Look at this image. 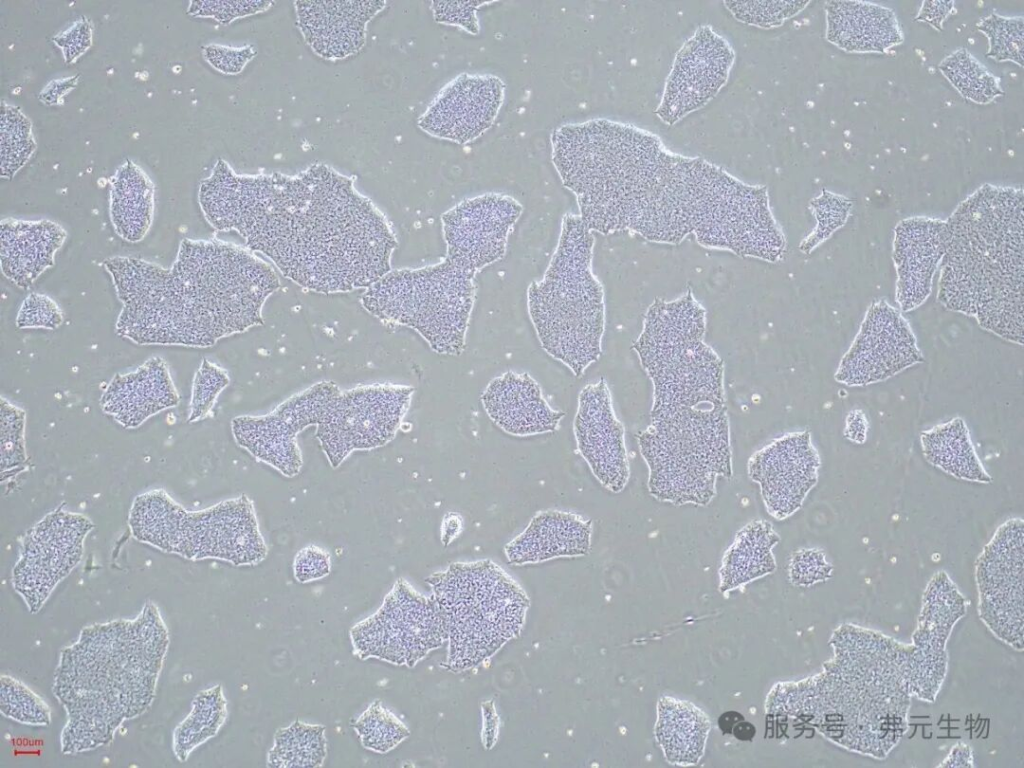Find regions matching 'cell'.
Here are the masks:
<instances>
[{
  "instance_id": "19",
  "label": "cell",
  "mask_w": 1024,
  "mask_h": 768,
  "mask_svg": "<svg viewBox=\"0 0 1024 768\" xmlns=\"http://www.w3.org/2000/svg\"><path fill=\"white\" fill-rule=\"evenodd\" d=\"M573 431L577 449L595 478L606 489L621 492L629 480L624 427L604 378L580 391Z\"/></svg>"
},
{
  "instance_id": "30",
  "label": "cell",
  "mask_w": 1024,
  "mask_h": 768,
  "mask_svg": "<svg viewBox=\"0 0 1024 768\" xmlns=\"http://www.w3.org/2000/svg\"><path fill=\"white\" fill-rule=\"evenodd\" d=\"M326 754L325 727L296 720L275 733L267 766L319 767Z\"/></svg>"
},
{
  "instance_id": "33",
  "label": "cell",
  "mask_w": 1024,
  "mask_h": 768,
  "mask_svg": "<svg viewBox=\"0 0 1024 768\" xmlns=\"http://www.w3.org/2000/svg\"><path fill=\"white\" fill-rule=\"evenodd\" d=\"M1 480H11L28 466L25 411L1 398Z\"/></svg>"
},
{
  "instance_id": "44",
  "label": "cell",
  "mask_w": 1024,
  "mask_h": 768,
  "mask_svg": "<svg viewBox=\"0 0 1024 768\" xmlns=\"http://www.w3.org/2000/svg\"><path fill=\"white\" fill-rule=\"evenodd\" d=\"M856 424L857 425H855V422L852 416L850 415L849 418H847L845 434L846 437L851 441L862 443L865 441L867 430V423L865 421V417H863L862 415H857Z\"/></svg>"
},
{
  "instance_id": "17",
  "label": "cell",
  "mask_w": 1024,
  "mask_h": 768,
  "mask_svg": "<svg viewBox=\"0 0 1024 768\" xmlns=\"http://www.w3.org/2000/svg\"><path fill=\"white\" fill-rule=\"evenodd\" d=\"M730 44L709 26L699 27L675 57L656 111L674 124L706 105L726 83L733 65Z\"/></svg>"
},
{
  "instance_id": "40",
  "label": "cell",
  "mask_w": 1024,
  "mask_h": 768,
  "mask_svg": "<svg viewBox=\"0 0 1024 768\" xmlns=\"http://www.w3.org/2000/svg\"><path fill=\"white\" fill-rule=\"evenodd\" d=\"M63 321V312L57 302L45 294L34 292L23 300L15 323L19 329L54 330L60 327Z\"/></svg>"
},
{
  "instance_id": "1",
  "label": "cell",
  "mask_w": 1024,
  "mask_h": 768,
  "mask_svg": "<svg viewBox=\"0 0 1024 768\" xmlns=\"http://www.w3.org/2000/svg\"><path fill=\"white\" fill-rule=\"evenodd\" d=\"M552 162L590 231H629L678 244L777 262L786 239L766 187L748 185L701 158L668 151L653 134L607 119L566 124L551 136Z\"/></svg>"
},
{
  "instance_id": "3",
  "label": "cell",
  "mask_w": 1024,
  "mask_h": 768,
  "mask_svg": "<svg viewBox=\"0 0 1024 768\" xmlns=\"http://www.w3.org/2000/svg\"><path fill=\"white\" fill-rule=\"evenodd\" d=\"M103 265L122 303L116 333L138 345L212 346L262 324L280 286L265 261L219 240L183 239L169 268L129 256Z\"/></svg>"
},
{
  "instance_id": "23",
  "label": "cell",
  "mask_w": 1024,
  "mask_h": 768,
  "mask_svg": "<svg viewBox=\"0 0 1024 768\" xmlns=\"http://www.w3.org/2000/svg\"><path fill=\"white\" fill-rule=\"evenodd\" d=\"M180 401L167 363L155 356L134 371L117 373L103 391L102 410L121 426L133 429Z\"/></svg>"
},
{
  "instance_id": "9",
  "label": "cell",
  "mask_w": 1024,
  "mask_h": 768,
  "mask_svg": "<svg viewBox=\"0 0 1024 768\" xmlns=\"http://www.w3.org/2000/svg\"><path fill=\"white\" fill-rule=\"evenodd\" d=\"M476 274L445 256L434 265L389 271L366 288L361 302L381 321L418 332L437 354L458 356L466 346Z\"/></svg>"
},
{
  "instance_id": "28",
  "label": "cell",
  "mask_w": 1024,
  "mask_h": 768,
  "mask_svg": "<svg viewBox=\"0 0 1024 768\" xmlns=\"http://www.w3.org/2000/svg\"><path fill=\"white\" fill-rule=\"evenodd\" d=\"M154 210V189L147 176L128 164L111 184L110 217L115 232L131 243L141 241L150 229Z\"/></svg>"
},
{
  "instance_id": "7",
  "label": "cell",
  "mask_w": 1024,
  "mask_h": 768,
  "mask_svg": "<svg viewBox=\"0 0 1024 768\" xmlns=\"http://www.w3.org/2000/svg\"><path fill=\"white\" fill-rule=\"evenodd\" d=\"M426 582L445 628L450 670L478 666L519 635L529 599L491 560L453 563Z\"/></svg>"
},
{
  "instance_id": "16",
  "label": "cell",
  "mask_w": 1024,
  "mask_h": 768,
  "mask_svg": "<svg viewBox=\"0 0 1024 768\" xmlns=\"http://www.w3.org/2000/svg\"><path fill=\"white\" fill-rule=\"evenodd\" d=\"M923 360L910 326L884 301L868 310L835 379L849 386L883 381Z\"/></svg>"
},
{
  "instance_id": "25",
  "label": "cell",
  "mask_w": 1024,
  "mask_h": 768,
  "mask_svg": "<svg viewBox=\"0 0 1024 768\" xmlns=\"http://www.w3.org/2000/svg\"><path fill=\"white\" fill-rule=\"evenodd\" d=\"M66 237L65 229L50 220H2L0 266L3 275L19 288L28 289L54 265L55 255Z\"/></svg>"
},
{
  "instance_id": "8",
  "label": "cell",
  "mask_w": 1024,
  "mask_h": 768,
  "mask_svg": "<svg viewBox=\"0 0 1024 768\" xmlns=\"http://www.w3.org/2000/svg\"><path fill=\"white\" fill-rule=\"evenodd\" d=\"M128 526L138 541L189 560L251 566L268 554L253 501L245 494L188 511L163 489L150 490L133 500Z\"/></svg>"
},
{
  "instance_id": "24",
  "label": "cell",
  "mask_w": 1024,
  "mask_h": 768,
  "mask_svg": "<svg viewBox=\"0 0 1024 768\" xmlns=\"http://www.w3.org/2000/svg\"><path fill=\"white\" fill-rule=\"evenodd\" d=\"M592 521L581 515L549 509L532 517L525 530L505 546L512 565H524L559 557L589 553Z\"/></svg>"
},
{
  "instance_id": "32",
  "label": "cell",
  "mask_w": 1024,
  "mask_h": 768,
  "mask_svg": "<svg viewBox=\"0 0 1024 768\" xmlns=\"http://www.w3.org/2000/svg\"><path fill=\"white\" fill-rule=\"evenodd\" d=\"M353 728L362 746L375 753H387L405 740L406 725L380 700H375L356 719Z\"/></svg>"
},
{
  "instance_id": "21",
  "label": "cell",
  "mask_w": 1024,
  "mask_h": 768,
  "mask_svg": "<svg viewBox=\"0 0 1024 768\" xmlns=\"http://www.w3.org/2000/svg\"><path fill=\"white\" fill-rule=\"evenodd\" d=\"M945 221L909 218L895 229L893 259L898 275L896 299L903 311L921 305L931 292L944 254Z\"/></svg>"
},
{
  "instance_id": "18",
  "label": "cell",
  "mask_w": 1024,
  "mask_h": 768,
  "mask_svg": "<svg viewBox=\"0 0 1024 768\" xmlns=\"http://www.w3.org/2000/svg\"><path fill=\"white\" fill-rule=\"evenodd\" d=\"M821 465L808 431L774 439L748 461V475L760 485L767 512L784 520L801 508L817 484Z\"/></svg>"
},
{
  "instance_id": "15",
  "label": "cell",
  "mask_w": 1024,
  "mask_h": 768,
  "mask_svg": "<svg viewBox=\"0 0 1024 768\" xmlns=\"http://www.w3.org/2000/svg\"><path fill=\"white\" fill-rule=\"evenodd\" d=\"M521 213L519 202L499 193L461 201L441 216L446 257L475 273L499 261Z\"/></svg>"
},
{
  "instance_id": "11",
  "label": "cell",
  "mask_w": 1024,
  "mask_h": 768,
  "mask_svg": "<svg viewBox=\"0 0 1024 768\" xmlns=\"http://www.w3.org/2000/svg\"><path fill=\"white\" fill-rule=\"evenodd\" d=\"M354 654L394 665L415 666L446 641L445 628L432 596L398 579L380 608L350 629Z\"/></svg>"
},
{
  "instance_id": "6",
  "label": "cell",
  "mask_w": 1024,
  "mask_h": 768,
  "mask_svg": "<svg viewBox=\"0 0 1024 768\" xmlns=\"http://www.w3.org/2000/svg\"><path fill=\"white\" fill-rule=\"evenodd\" d=\"M704 334L705 310L690 289L649 306L633 348L653 384L651 418L726 408L723 361Z\"/></svg>"
},
{
  "instance_id": "14",
  "label": "cell",
  "mask_w": 1024,
  "mask_h": 768,
  "mask_svg": "<svg viewBox=\"0 0 1024 768\" xmlns=\"http://www.w3.org/2000/svg\"><path fill=\"white\" fill-rule=\"evenodd\" d=\"M93 526L85 515L59 507L25 533L13 569V584L32 609H38L78 564Z\"/></svg>"
},
{
  "instance_id": "2",
  "label": "cell",
  "mask_w": 1024,
  "mask_h": 768,
  "mask_svg": "<svg viewBox=\"0 0 1024 768\" xmlns=\"http://www.w3.org/2000/svg\"><path fill=\"white\" fill-rule=\"evenodd\" d=\"M199 204L216 230L236 231L307 290L368 288L391 271L390 225L339 175L248 178L215 169L200 185Z\"/></svg>"
},
{
  "instance_id": "38",
  "label": "cell",
  "mask_w": 1024,
  "mask_h": 768,
  "mask_svg": "<svg viewBox=\"0 0 1024 768\" xmlns=\"http://www.w3.org/2000/svg\"><path fill=\"white\" fill-rule=\"evenodd\" d=\"M739 21L760 27L781 25L802 10L808 2L729 1L724 2Z\"/></svg>"
},
{
  "instance_id": "31",
  "label": "cell",
  "mask_w": 1024,
  "mask_h": 768,
  "mask_svg": "<svg viewBox=\"0 0 1024 768\" xmlns=\"http://www.w3.org/2000/svg\"><path fill=\"white\" fill-rule=\"evenodd\" d=\"M939 68L963 97L975 103L987 104L1002 94L998 80L965 49L946 57Z\"/></svg>"
},
{
  "instance_id": "41",
  "label": "cell",
  "mask_w": 1024,
  "mask_h": 768,
  "mask_svg": "<svg viewBox=\"0 0 1024 768\" xmlns=\"http://www.w3.org/2000/svg\"><path fill=\"white\" fill-rule=\"evenodd\" d=\"M330 571V554L315 545H309L299 550L293 561V574L300 583L321 579L326 577Z\"/></svg>"
},
{
  "instance_id": "22",
  "label": "cell",
  "mask_w": 1024,
  "mask_h": 768,
  "mask_svg": "<svg viewBox=\"0 0 1024 768\" xmlns=\"http://www.w3.org/2000/svg\"><path fill=\"white\" fill-rule=\"evenodd\" d=\"M480 401L493 423L514 436L554 432L565 415L550 407L539 384L526 372L508 371L494 378Z\"/></svg>"
},
{
  "instance_id": "35",
  "label": "cell",
  "mask_w": 1024,
  "mask_h": 768,
  "mask_svg": "<svg viewBox=\"0 0 1024 768\" xmlns=\"http://www.w3.org/2000/svg\"><path fill=\"white\" fill-rule=\"evenodd\" d=\"M2 165H8L2 170L4 177H12L15 171L26 161L33 151L34 143L31 136L30 123L17 109L3 108L2 113Z\"/></svg>"
},
{
  "instance_id": "29",
  "label": "cell",
  "mask_w": 1024,
  "mask_h": 768,
  "mask_svg": "<svg viewBox=\"0 0 1024 768\" xmlns=\"http://www.w3.org/2000/svg\"><path fill=\"white\" fill-rule=\"evenodd\" d=\"M778 541V534L767 521L753 520L745 525L723 558L722 585L734 587L772 572L775 561L771 550Z\"/></svg>"
},
{
  "instance_id": "39",
  "label": "cell",
  "mask_w": 1024,
  "mask_h": 768,
  "mask_svg": "<svg viewBox=\"0 0 1024 768\" xmlns=\"http://www.w3.org/2000/svg\"><path fill=\"white\" fill-rule=\"evenodd\" d=\"M811 207L817 219V227L800 245V249L805 253H809L845 222L851 202L823 190L822 194L811 202Z\"/></svg>"
},
{
  "instance_id": "27",
  "label": "cell",
  "mask_w": 1024,
  "mask_h": 768,
  "mask_svg": "<svg viewBox=\"0 0 1024 768\" xmlns=\"http://www.w3.org/2000/svg\"><path fill=\"white\" fill-rule=\"evenodd\" d=\"M920 443L927 462L943 472L960 480L992 482V477L978 458L962 418L956 417L923 431Z\"/></svg>"
},
{
  "instance_id": "13",
  "label": "cell",
  "mask_w": 1024,
  "mask_h": 768,
  "mask_svg": "<svg viewBox=\"0 0 1024 768\" xmlns=\"http://www.w3.org/2000/svg\"><path fill=\"white\" fill-rule=\"evenodd\" d=\"M339 386L321 381L299 392L266 415H242L232 419L235 442L258 461L292 478L303 466L297 435L316 426L327 403Z\"/></svg>"
},
{
  "instance_id": "34",
  "label": "cell",
  "mask_w": 1024,
  "mask_h": 768,
  "mask_svg": "<svg viewBox=\"0 0 1024 768\" xmlns=\"http://www.w3.org/2000/svg\"><path fill=\"white\" fill-rule=\"evenodd\" d=\"M1023 18L991 14L978 24L989 40L987 56L1023 65Z\"/></svg>"
},
{
  "instance_id": "36",
  "label": "cell",
  "mask_w": 1024,
  "mask_h": 768,
  "mask_svg": "<svg viewBox=\"0 0 1024 768\" xmlns=\"http://www.w3.org/2000/svg\"><path fill=\"white\" fill-rule=\"evenodd\" d=\"M226 715V701L220 686L202 692L188 721L183 723V727L188 728V731L192 730L194 734L191 747L215 735L224 723Z\"/></svg>"
},
{
  "instance_id": "4",
  "label": "cell",
  "mask_w": 1024,
  "mask_h": 768,
  "mask_svg": "<svg viewBox=\"0 0 1024 768\" xmlns=\"http://www.w3.org/2000/svg\"><path fill=\"white\" fill-rule=\"evenodd\" d=\"M1023 191L985 185L945 221L938 300L1023 344Z\"/></svg>"
},
{
  "instance_id": "37",
  "label": "cell",
  "mask_w": 1024,
  "mask_h": 768,
  "mask_svg": "<svg viewBox=\"0 0 1024 768\" xmlns=\"http://www.w3.org/2000/svg\"><path fill=\"white\" fill-rule=\"evenodd\" d=\"M229 384L226 370L203 359L192 383L188 422L204 419L212 410L219 393Z\"/></svg>"
},
{
  "instance_id": "20",
  "label": "cell",
  "mask_w": 1024,
  "mask_h": 768,
  "mask_svg": "<svg viewBox=\"0 0 1024 768\" xmlns=\"http://www.w3.org/2000/svg\"><path fill=\"white\" fill-rule=\"evenodd\" d=\"M504 91L494 75L461 74L438 93L419 126L432 136L467 144L492 126Z\"/></svg>"
},
{
  "instance_id": "42",
  "label": "cell",
  "mask_w": 1024,
  "mask_h": 768,
  "mask_svg": "<svg viewBox=\"0 0 1024 768\" xmlns=\"http://www.w3.org/2000/svg\"><path fill=\"white\" fill-rule=\"evenodd\" d=\"M487 2L468 1H436L432 3L434 18L437 22L458 25L469 33L479 32L476 11Z\"/></svg>"
},
{
  "instance_id": "43",
  "label": "cell",
  "mask_w": 1024,
  "mask_h": 768,
  "mask_svg": "<svg viewBox=\"0 0 1024 768\" xmlns=\"http://www.w3.org/2000/svg\"><path fill=\"white\" fill-rule=\"evenodd\" d=\"M953 9V2H924L917 16V20L930 23L940 29L942 22Z\"/></svg>"
},
{
  "instance_id": "5",
  "label": "cell",
  "mask_w": 1024,
  "mask_h": 768,
  "mask_svg": "<svg viewBox=\"0 0 1024 768\" xmlns=\"http://www.w3.org/2000/svg\"><path fill=\"white\" fill-rule=\"evenodd\" d=\"M594 236L580 216L563 217L542 280L527 290L528 313L543 350L576 377L601 356L604 291L592 271Z\"/></svg>"
},
{
  "instance_id": "12",
  "label": "cell",
  "mask_w": 1024,
  "mask_h": 768,
  "mask_svg": "<svg viewBox=\"0 0 1024 768\" xmlns=\"http://www.w3.org/2000/svg\"><path fill=\"white\" fill-rule=\"evenodd\" d=\"M414 388L371 384L339 389L327 403L315 436L332 468L357 450L385 446L396 436Z\"/></svg>"
},
{
  "instance_id": "26",
  "label": "cell",
  "mask_w": 1024,
  "mask_h": 768,
  "mask_svg": "<svg viewBox=\"0 0 1024 768\" xmlns=\"http://www.w3.org/2000/svg\"><path fill=\"white\" fill-rule=\"evenodd\" d=\"M829 42L848 52H885L902 42L894 12L886 7L859 1H830L826 4Z\"/></svg>"
},
{
  "instance_id": "10",
  "label": "cell",
  "mask_w": 1024,
  "mask_h": 768,
  "mask_svg": "<svg viewBox=\"0 0 1024 768\" xmlns=\"http://www.w3.org/2000/svg\"><path fill=\"white\" fill-rule=\"evenodd\" d=\"M648 489L674 505H708L718 477H732L729 428L711 423L653 424L638 436Z\"/></svg>"
}]
</instances>
